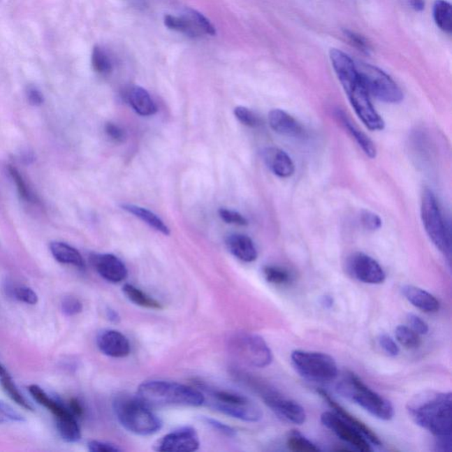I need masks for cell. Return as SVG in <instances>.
Segmentation results:
<instances>
[{
	"mask_svg": "<svg viewBox=\"0 0 452 452\" xmlns=\"http://www.w3.org/2000/svg\"><path fill=\"white\" fill-rule=\"evenodd\" d=\"M337 391L379 420L391 421L394 416V408L391 402L370 389L353 373L346 374L338 384Z\"/></svg>",
	"mask_w": 452,
	"mask_h": 452,
	"instance_id": "5b68a950",
	"label": "cell"
},
{
	"mask_svg": "<svg viewBox=\"0 0 452 452\" xmlns=\"http://www.w3.org/2000/svg\"><path fill=\"white\" fill-rule=\"evenodd\" d=\"M113 409L120 424L131 433L146 437L156 434L163 426L160 418L138 398L117 397Z\"/></svg>",
	"mask_w": 452,
	"mask_h": 452,
	"instance_id": "277c9868",
	"label": "cell"
},
{
	"mask_svg": "<svg viewBox=\"0 0 452 452\" xmlns=\"http://www.w3.org/2000/svg\"><path fill=\"white\" fill-rule=\"evenodd\" d=\"M317 393H319L320 396L323 398L324 401L327 402V404L333 408L334 413H336L337 415H340L341 418H343L344 421H347V423L351 425V426L356 428L359 430L361 434H363L366 437L367 439L370 442L371 444L376 445V446H381V441L380 437L374 433V431L371 430V428L367 426L366 424L360 421L359 418L353 416V414H351L349 411L344 409L342 406H340L336 400H334V398L330 396L326 391L319 390L317 391Z\"/></svg>",
	"mask_w": 452,
	"mask_h": 452,
	"instance_id": "2e32d148",
	"label": "cell"
},
{
	"mask_svg": "<svg viewBox=\"0 0 452 452\" xmlns=\"http://www.w3.org/2000/svg\"><path fill=\"white\" fill-rule=\"evenodd\" d=\"M421 217L425 231L434 245L451 259V241L450 230L442 214L437 197L430 189L423 191L421 197Z\"/></svg>",
	"mask_w": 452,
	"mask_h": 452,
	"instance_id": "8992f818",
	"label": "cell"
},
{
	"mask_svg": "<svg viewBox=\"0 0 452 452\" xmlns=\"http://www.w3.org/2000/svg\"><path fill=\"white\" fill-rule=\"evenodd\" d=\"M321 421L328 430L333 431L341 440L349 444L355 450L361 452H370L373 451L372 445L363 434L336 413L326 411L321 415Z\"/></svg>",
	"mask_w": 452,
	"mask_h": 452,
	"instance_id": "8fae6325",
	"label": "cell"
},
{
	"mask_svg": "<svg viewBox=\"0 0 452 452\" xmlns=\"http://www.w3.org/2000/svg\"><path fill=\"white\" fill-rule=\"evenodd\" d=\"M395 335L398 342L407 349H416L421 344L420 335L410 327L400 326L396 328Z\"/></svg>",
	"mask_w": 452,
	"mask_h": 452,
	"instance_id": "d590c367",
	"label": "cell"
},
{
	"mask_svg": "<svg viewBox=\"0 0 452 452\" xmlns=\"http://www.w3.org/2000/svg\"><path fill=\"white\" fill-rule=\"evenodd\" d=\"M344 36H347L348 40H349V42L355 47V48H357L359 51L364 53H368V52L370 51V45H368L366 39L363 38V36L359 34H356L355 32L351 31V30H344Z\"/></svg>",
	"mask_w": 452,
	"mask_h": 452,
	"instance_id": "ee69618b",
	"label": "cell"
},
{
	"mask_svg": "<svg viewBox=\"0 0 452 452\" xmlns=\"http://www.w3.org/2000/svg\"><path fill=\"white\" fill-rule=\"evenodd\" d=\"M347 271L360 282L370 284H383L386 279L383 268L374 258L363 253H355L348 258Z\"/></svg>",
	"mask_w": 452,
	"mask_h": 452,
	"instance_id": "7c38bea8",
	"label": "cell"
},
{
	"mask_svg": "<svg viewBox=\"0 0 452 452\" xmlns=\"http://www.w3.org/2000/svg\"><path fill=\"white\" fill-rule=\"evenodd\" d=\"M123 293H125L127 299L133 303L142 307L150 309H162L163 307L159 301L153 299L148 294L143 292L139 288L126 284L123 286Z\"/></svg>",
	"mask_w": 452,
	"mask_h": 452,
	"instance_id": "83f0119b",
	"label": "cell"
},
{
	"mask_svg": "<svg viewBox=\"0 0 452 452\" xmlns=\"http://www.w3.org/2000/svg\"><path fill=\"white\" fill-rule=\"evenodd\" d=\"M323 304L326 305V307L333 306V299L330 297H324Z\"/></svg>",
	"mask_w": 452,
	"mask_h": 452,
	"instance_id": "11a10c76",
	"label": "cell"
},
{
	"mask_svg": "<svg viewBox=\"0 0 452 452\" xmlns=\"http://www.w3.org/2000/svg\"><path fill=\"white\" fill-rule=\"evenodd\" d=\"M107 316H108L110 321H115V323L119 320V314L115 310L109 309L107 311Z\"/></svg>",
	"mask_w": 452,
	"mask_h": 452,
	"instance_id": "db71d44e",
	"label": "cell"
},
{
	"mask_svg": "<svg viewBox=\"0 0 452 452\" xmlns=\"http://www.w3.org/2000/svg\"><path fill=\"white\" fill-rule=\"evenodd\" d=\"M13 294H15L16 299L22 301V302L29 305H36L38 302V294L30 287L25 286L15 287V290H13Z\"/></svg>",
	"mask_w": 452,
	"mask_h": 452,
	"instance_id": "f35d334b",
	"label": "cell"
},
{
	"mask_svg": "<svg viewBox=\"0 0 452 452\" xmlns=\"http://www.w3.org/2000/svg\"><path fill=\"white\" fill-rule=\"evenodd\" d=\"M408 324H409L411 330L418 335H426L430 330L428 323L420 316L414 314H409L407 316Z\"/></svg>",
	"mask_w": 452,
	"mask_h": 452,
	"instance_id": "f6af8a7d",
	"label": "cell"
},
{
	"mask_svg": "<svg viewBox=\"0 0 452 452\" xmlns=\"http://www.w3.org/2000/svg\"><path fill=\"white\" fill-rule=\"evenodd\" d=\"M57 428H58L60 437L63 440L68 443H76L82 437V432L77 421V418L71 411L63 415L59 418H56Z\"/></svg>",
	"mask_w": 452,
	"mask_h": 452,
	"instance_id": "484cf974",
	"label": "cell"
},
{
	"mask_svg": "<svg viewBox=\"0 0 452 452\" xmlns=\"http://www.w3.org/2000/svg\"><path fill=\"white\" fill-rule=\"evenodd\" d=\"M92 263L99 275L108 282L120 283L126 279L127 269L125 264L113 254H96L92 257Z\"/></svg>",
	"mask_w": 452,
	"mask_h": 452,
	"instance_id": "5bb4252c",
	"label": "cell"
},
{
	"mask_svg": "<svg viewBox=\"0 0 452 452\" xmlns=\"http://www.w3.org/2000/svg\"><path fill=\"white\" fill-rule=\"evenodd\" d=\"M213 407L224 414L238 418V420L247 421V423H257L263 418V411L249 398L246 401L240 402V403H213Z\"/></svg>",
	"mask_w": 452,
	"mask_h": 452,
	"instance_id": "e0dca14e",
	"label": "cell"
},
{
	"mask_svg": "<svg viewBox=\"0 0 452 452\" xmlns=\"http://www.w3.org/2000/svg\"><path fill=\"white\" fill-rule=\"evenodd\" d=\"M226 246L238 259L252 263L257 259L258 253L253 240L243 234H233L226 239Z\"/></svg>",
	"mask_w": 452,
	"mask_h": 452,
	"instance_id": "44dd1931",
	"label": "cell"
},
{
	"mask_svg": "<svg viewBox=\"0 0 452 452\" xmlns=\"http://www.w3.org/2000/svg\"><path fill=\"white\" fill-rule=\"evenodd\" d=\"M68 409L77 418H82L85 414V408L76 398H73V400H70Z\"/></svg>",
	"mask_w": 452,
	"mask_h": 452,
	"instance_id": "f907efd6",
	"label": "cell"
},
{
	"mask_svg": "<svg viewBox=\"0 0 452 452\" xmlns=\"http://www.w3.org/2000/svg\"><path fill=\"white\" fill-rule=\"evenodd\" d=\"M8 172L10 175H11L13 182H15L16 187H17V190L20 196L27 203H38V197L34 195V193L32 192V190L30 189V187L27 184L24 177L22 175V173L19 172L18 169H16L15 167L10 166L8 167Z\"/></svg>",
	"mask_w": 452,
	"mask_h": 452,
	"instance_id": "836d02e7",
	"label": "cell"
},
{
	"mask_svg": "<svg viewBox=\"0 0 452 452\" xmlns=\"http://www.w3.org/2000/svg\"><path fill=\"white\" fill-rule=\"evenodd\" d=\"M137 398L150 407H201L202 393L186 385L168 381H147L137 390Z\"/></svg>",
	"mask_w": 452,
	"mask_h": 452,
	"instance_id": "3957f363",
	"label": "cell"
},
{
	"mask_svg": "<svg viewBox=\"0 0 452 452\" xmlns=\"http://www.w3.org/2000/svg\"><path fill=\"white\" fill-rule=\"evenodd\" d=\"M437 451H450L451 448V437H437Z\"/></svg>",
	"mask_w": 452,
	"mask_h": 452,
	"instance_id": "816d5d0a",
	"label": "cell"
},
{
	"mask_svg": "<svg viewBox=\"0 0 452 452\" xmlns=\"http://www.w3.org/2000/svg\"><path fill=\"white\" fill-rule=\"evenodd\" d=\"M258 391L262 395L266 406L274 414L287 423L302 425L307 420V414L304 408L296 401L282 396L275 391L264 389L258 386Z\"/></svg>",
	"mask_w": 452,
	"mask_h": 452,
	"instance_id": "30bf717a",
	"label": "cell"
},
{
	"mask_svg": "<svg viewBox=\"0 0 452 452\" xmlns=\"http://www.w3.org/2000/svg\"><path fill=\"white\" fill-rule=\"evenodd\" d=\"M92 68L95 72L99 75H109L112 70V62L110 59L108 53L105 50L96 45L94 47L92 55Z\"/></svg>",
	"mask_w": 452,
	"mask_h": 452,
	"instance_id": "d6a6232c",
	"label": "cell"
},
{
	"mask_svg": "<svg viewBox=\"0 0 452 452\" xmlns=\"http://www.w3.org/2000/svg\"><path fill=\"white\" fill-rule=\"evenodd\" d=\"M401 292L414 307L425 313H435L440 309L439 300L420 287L407 284L402 287Z\"/></svg>",
	"mask_w": 452,
	"mask_h": 452,
	"instance_id": "ffe728a7",
	"label": "cell"
},
{
	"mask_svg": "<svg viewBox=\"0 0 452 452\" xmlns=\"http://www.w3.org/2000/svg\"><path fill=\"white\" fill-rule=\"evenodd\" d=\"M263 275L268 282L275 286H287L293 282V277L289 270L279 266L269 265L263 268Z\"/></svg>",
	"mask_w": 452,
	"mask_h": 452,
	"instance_id": "1f68e13d",
	"label": "cell"
},
{
	"mask_svg": "<svg viewBox=\"0 0 452 452\" xmlns=\"http://www.w3.org/2000/svg\"><path fill=\"white\" fill-rule=\"evenodd\" d=\"M82 303L75 297L66 296L61 302V310L66 316H73L82 312Z\"/></svg>",
	"mask_w": 452,
	"mask_h": 452,
	"instance_id": "ab89813d",
	"label": "cell"
},
{
	"mask_svg": "<svg viewBox=\"0 0 452 452\" xmlns=\"http://www.w3.org/2000/svg\"><path fill=\"white\" fill-rule=\"evenodd\" d=\"M411 8L417 12L423 11L425 8V0H409Z\"/></svg>",
	"mask_w": 452,
	"mask_h": 452,
	"instance_id": "f5cc1de1",
	"label": "cell"
},
{
	"mask_svg": "<svg viewBox=\"0 0 452 452\" xmlns=\"http://www.w3.org/2000/svg\"><path fill=\"white\" fill-rule=\"evenodd\" d=\"M336 117L337 119L342 123L344 129H346L347 132L350 133L351 137H353L358 145L360 146V148L363 150V152L366 154L370 159H376L377 150L372 140L370 139V137L365 135L361 130L354 125V123L351 122L349 117L347 116V113L344 112V110L337 109Z\"/></svg>",
	"mask_w": 452,
	"mask_h": 452,
	"instance_id": "7402d4cb",
	"label": "cell"
},
{
	"mask_svg": "<svg viewBox=\"0 0 452 452\" xmlns=\"http://www.w3.org/2000/svg\"><path fill=\"white\" fill-rule=\"evenodd\" d=\"M96 344L103 354L112 358L126 357L131 349L125 335L115 330L102 331L96 338Z\"/></svg>",
	"mask_w": 452,
	"mask_h": 452,
	"instance_id": "9a60e30c",
	"label": "cell"
},
{
	"mask_svg": "<svg viewBox=\"0 0 452 452\" xmlns=\"http://www.w3.org/2000/svg\"><path fill=\"white\" fill-rule=\"evenodd\" d=\"M27 98H28L30 105L38 106L43 103V96L39 89L35 87H29L27 90Z\"/></svg>",
	"mask_w": 452,
	"mask_h": 452,
	"instance_id": "681fc988",
	"label": "cell"
},
{
	"mask_svg": "<svg viewBox=\"0 0 452 452\" xmlns=\"http://www.w3.org/2000/svg\"><path fill=\"white\" fill-rule=\"evenodd\" d=\"M200 447L199 435L193 428H180L156 442L154 450L167 452H192Z\"/></svg>",
	"mask_w": 452,
	"mask_h": 452,
	"instance_id": "4fadbf2b",
	"label": "cell"
},
{
	"mask_svg": "<svg viewBox=\"0 0 452 452\" xmlns=\"http://www.w3.org/2000/svg\"><path fill=\"white\" fill-rule=\"evenodd\" d=\"M29 391L32 398H34L39 404H41V406L45 407L46 409L51 411V413L54 415L55 418L61 417L63 415L69 413L70 411L68 407H66L65 406H63L62 404H60L59 402L53 400V398L50 397L49 395L42 389V388L38 386V385H30Z\"/></svg>",
	"mask_w": 452,
	"mask_h": 452,
	"instance_id": "4316f807",
	"label": "cell"
},
{
	"mask_svg": "<svg viewBox=\"0 0 452 452\" xmlns=\"http://www.w3.org/2000/svg\"><path fill=\"white\" fill-rule=\"evenodd\" d=\"M415 423L437 437L451 435V393L428 391L415 396L407 404Z\"/></svg>",
	"mask_w": 452,
	"mask_h": 452,
	"instance_id": "7a4b0ae2",
	"label": "cell"
},
{
	"mask_svg": "<svg viewBox=\"0 0 452 452\" xmlns=\"http://www.w3.org/2000/svg\"><path fill=\"white\" fill-rule=\"evenodd\" d=\"M203 421L209 426L213 428L214 430L220 432L221 434L230 437H235L236 431L232 427L227 426V425L220 423L219 421L214 420L212 418L204 417Z\"/></svg>",
	"mask_w": 452,
	"mask_h": 452,
	"instance_id": "7dc6e473",
	"label": "cell"
},
{
	"mask_svg": "<svg viewBox=\"0 0 452 452\" xmlns=\"http://www.w3.org/2000/svg\"><path fill=\"white\" fill-rule=\"evenodd\" d=\"M126 101L138 115L152 116L157 112L156 103H154L146 89L139 86H133L126 92Z\"/></svg>",
	"mask_w": 452,
	"mask_h": 452,
	"instance_id": "603a6c76",
	"label": "cell"
},
{
	"mask_svg": "<svg viewBox=\"0 0 452 452\" xmlns=\"http://www.w3.org/2000/svg\"><path fill=\"white\" fill-rule=\"evenodd\" d=\"M263 156L267 166L277 176L289 177L296 172L292 159L282 150L270 147L263 150Z\"/></svg>",
	"mask_w": 452,
	"mask_h": 452,
	"instance_id": "d6986e66",
	"label": "cell"
},
{
	"mask_svg": "<svg viewBox=\"0 0 452 452\" xmlns=\"http://www.w3.org/2000/svg\"><path fill=\"white\" fill-rule=\"evenodd\" d=\"M51 252L56 261L60 263L69 264L75 266L79 269H85V262L82 254L75 247L69 246L68 244L59 242L51 243Z\"/></svg>",
	"mask_w": 452,
	"mask_h": 452,
	"instance_id": "cb8c5ba5",
	"label": "cell"
},
{
	"mask_svg": "<svg viewBox=\"0 0 452 452\" xmlns=\"http://www.w3.org/2000/svg\"><path fill=\"white\" fill-rule=\"evenodd\" d=\"M88 449L92 452H118L120 449L116 445L101 441H90L88 444Z\"/></svg>",
	"mask_w": 452,
	"mask_h": 452,
	"instance_id": "c3c4849f",
	"label": "cell"
},
{
	"mask_svg": "<svg viewBox=\"0 0 452 452\" xmlns=\"http://www.w3.org/2000/svg\"><path fill=\"white\" fill-rule=\"evenodd\" d=\"M234 115L239 122L242 123L243 125L249 127H257L260 125V119L258 116L247 107L238 106L234 109Z\"/></svg>",
	"mask_w": 452,
	"mask_h": 452,
	"instance_id": "8d00e7d4",
	"label": "cell"
},
{
	"mask_svg": "<svg viewBox=\"0 0 452 452\" xmlns=\"http://www.w3.org/2000/svg\"><path fill=\"white\" fill-rule=\"evenodd\" d=\"M122 207L126 212L138 217V219L148 224L152 228L157 231V232L165 234L166 236L170 235L169 227L163 223V221L160 217L150 212V210L144 209L142 207L133 205V204H122Z\"/></svg>",
	"mask_w": 452,
	"mask_h": 452,
	"instance_id": "d4e9b609",
	"label": "cell"
},
{
	"mask_svg": "<svg viewBox=\"0 0 452 452\" xmlns=\"http://www.w3.org/2000/svg\"><path fill=\"white\" fill-rule=\"evenodd\" d=\"M434 20L437 27L451 34L452 30V9L446 0H437L433 8Z\"/></svg>",
	"mask_w": 452,
	"mask_h": 452,
	"instance_id": "f546056e",
	"label": "cell"
},
{
	"mask_svg": "<svg viewBox=\"0 0 452 452\" xmlns=\"http://www.w3.org/2000/svg\"><path fill=\"white\" fill-rule=\"evenodd\" d=\"M232 348L238 356L254 367H266L273 360V354L262 337L252 333H240L233 337Z\"/></svg>",
	"mask_w": 452,
	"mask_h": 452,
	"instance_id": "9c48e42d",
	"label": "cell"
},
{
	"mask_svg": "<svg viewBox=\"0 0 452 452\" xmlns=\"http://www.w3.org/2000/svg\"><path fill=\"white\" fill-rule=\"evenodd\" d=\"M330 59L357 116L371 131L383 130L385 126L384 119L374 109L353 60L337 49L330 50Z\"/></svg>",
	"mask_w": 452,
	"mask_h": 452,
	"instance_id": "6da1fadb",
	"label": "cell"
},
{
	"mask_svg": "<svg viewBox=\"0 0 452 452\" xmlns=\"http://www.w3.org/2000/svg\"><path fill=\"white\" fill-rule=\"evenodd\" d=\"M355 65L368 94L387 103H398L403 100L400 87L383 70L365 63Z\"/></svg>",
	"mask_w": 452,
	"mask_h": 452,
	"instance_id": "ba28073f",
	"label": "cell"
},
{
	"mask_svg": "<svg viewBox=\"0 0 452 452\" xmlns=\"http://www.w3.org/2000/svg\"><path fill=\"white\" fill-rule=\"evenodd\" d=\"M287 447L289 450L296 452H317L320 448L307 438L303 437L299 432H293L287 438Z\"/></svg>",
	"mask_w": 452,
	"mask_h": 452,
	"instance_id": "e575fe53",
	"label": "cell"
},
{
	"mask_svg": "<svg viewBox=\"0 0 452 452\" xmlns=\"http://www.w3.org/2000/svg\"><path fill=\"white\" fill-rule=\"evenodd\" d=\"M183 15L187 16L200 36L216 35L215 27L210 22V20H207L202 13L197 12L196 10L187 9Z\"/></svg>",
	"mask_w": 452,
	"mask_h": 452,
	"instance_id": "4dcf8cb0",
	"label": "cell"
},
{
	"mask_svg": "<svg viewBox=\"0 0 452 452\" xmlns=\"http://www.w3.org/2000/svg\"><path fill=\"white\" fill-rule=\"evenodd\" d=\"M268 119L271 129L281 136L294 137V138L304 136L302 126L293 116L288 115L283 110H270Z\"/></svg>",
	"mask_w": 452,
	"mask_h": 452,
	"instance_id": "ac0fdd59",
	"label": "cell"
},
{
	"mask_svg": "<svg viewBox=\"0 0 452 452\" xmlns=\"http://www.w3.org/2000/svg\"><path fill=\"white\" fill-rule=\"evenodd\" d=\"M105 133L110 140L117 143H123L126 139V133L122 127L116 125L115 123H107L105 125Z\"/></svg>",
	"mask_w": 452,
	"mask_h": 452,
	"instance_id": "bcb514c9",
	"label": "cell"
},
{
	"mask_svg": "<svg viewBox=\"0 0 452 452\" xmlns=\"http://www.w3.org/2000/svg\"><path fill=\"white\" fill-rule=\"evenodd\" d=\"M219 213L221 219L228 224L243 226H247V223H249L245 217H243L239 212H234V210L220 209Z\"/></svg>",
	"mask_w": 452,
	"mask_h": 452,
	"instance_id": "b9f144b4",
	"label": "cell"
},
{
	"mask_svg": "<svg viewBox=\"0 0 452 452\" xmlns=\"http://www.w3.org/2000/svg\"><path fill=\"white\" fill-rule=\"evenodd\" d=\"M378 341H379L380 347L383 348L385 353L390 355V356L395 357L400 353V347H398L393 338L389 336V335H380L379 338H378Z\"/></svg>",
	"mask_w": 452,
	"mask_h": 452,
	"instance_id": "7bdbcfd3",
	"label": "cell"
},
{
	"mask_svg": "<svg viewBox=\"0 0 452 452\" xmlns=\"http://www.w3.org/2000/svg\"><path fill=\"white\" fill-rule=\"evenodd\" d=\"M23 421L24 418L17 411L5 402L0 401V424L21 423Z\"/></svg>",
	"mask_w": 452,
	"mask_h": 452,
	"instance_id": "74e56055",
	"label": "cell"
},
{
	"mask_svg": "<svg viewBox=\"0 0 452 452\" xmlns=\"http://www.w3.org/2000/svg\"><path fill=\"white\" fill-rule=\"evenodd\" d=\"M360 223L366 230L377 231L381 228L383 221L377 214L363 210L360 214Z\"/></svg>",
	"mask_w": 452,
	"mask_h": 452,
	"instance_id": "60d3db41",
	"label": "cell"
},
{
	"mask_svg": "<svg viewBox=\"0 0 452 452\" xmlns=\"http://www.w3.org/2000/svg\"><path fill=\"white\" fill-rule=\"evenodd\" d=\"M0 384L3 387V390L5 391V393L8 395L10 398H12V400L15 401L16 404H19L20 407L25 408L27 410L32 411L33 407L30 406V404L28 401L26 400V398L22 396V394L20 393L18 388L16 387L15 383L12 379V377H10L8 371L6 368L0 364Z\"/></svg>",
	"mask_w": 452,
	"mask_h": 452,
	"instance_id": "f1b7e54d",
	"label": "cell"
},
{
	"mask_svg": "<svg viewBox=\"0 0 452 452\" xmlns=\"http://www.w3.org/2000/svg\"><path fill=\"white\" fill-rule=\"evenodd\" d=\"M291 361L296 372L305 379L316 383H330L337 377L336 360L329 354L296 350L291 354Z\"/></svg>",
	"mask_w": 452,
	"mask_h": 452,
	"instance_id": "52a82bcc",
	"label": "cell"
}]
</instances>
